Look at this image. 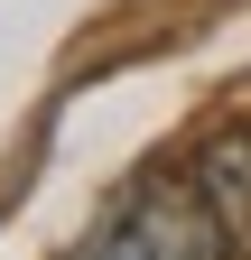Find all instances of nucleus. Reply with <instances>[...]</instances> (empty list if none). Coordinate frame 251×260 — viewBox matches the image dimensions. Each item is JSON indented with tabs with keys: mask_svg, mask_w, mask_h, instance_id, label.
<instances>
[{
	"mask_svg": "<svg viewBox=\"0 0 251 260\" xmlns=\"http://www.w3.org/2000/svg\"><path fill=\"white\" fill-rule=\"evenodd\" d=\"M66 260H233V233L196 168H140L103 195V214L75 233Z\"/></svg>",
	"mask_w": 251,
	"mask_h": 260,
	"instance_id": "obj_1",
	"label": "nucleus"
},
{
	"mask_svg": "<svg viewBox=\"0 0 251 260\" xmlns=\"http://www.w3.org/2000/svg\"><path fill=\"white\" fill-rule=\"evenodd\" d=\"M196 177H205V195H214V214H224L233 251L251 260V130H214V140L196 149Z\"/></svg>",
	"mask_w": 251,
	"mask_h": 260,
	"instance_id": "obj_2",
	"label": "nucleus"
}]
</instances>
